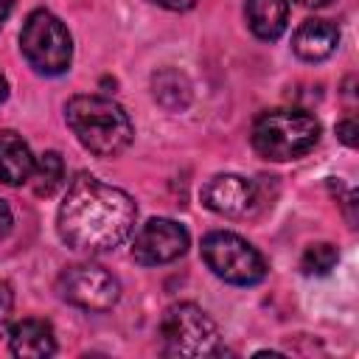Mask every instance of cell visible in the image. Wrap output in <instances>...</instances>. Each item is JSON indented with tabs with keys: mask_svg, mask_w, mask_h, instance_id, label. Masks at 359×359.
Listing matches in <instances>:
<instances>
[{
	"mask_svg": "<svg viewBox=\"0 0 359 359\" xmlns=\"http://www.w3.org/2000/svg\"><path fill=\"white\" fill-rule=\"evenodd\" d=\"M135 199L90 174H79L59 205L56 227L67 247L81 252H107L118 247L135 227Z\"/></svg>",
	"mask_w": 359,
	"mask_h": 359,
	"instance_id": "1",
	"label": "cell"
},
{
	"mask_svg": "<svg viewBox=\"0 0 359 359\" xmlns=\"http://www.w3.org/2000/svg\"><path fill=\"white\" fill-rule=\"evenodd\" d=\"M76 140L95 157H118L132 143V121L121 104L104 95H76L65 107Z\"/></svg>",
	"mask_w": 359,
	"mask_h": 359,
	"instance_id": "2",
	"label": "cell"
},
{
	"mask_svg": "<svg viewBox=\"0 0 359 359\" xmlns=\"http://www.w3.org/2000/svg\"><path fill=\"white\" fill-rule=\"evenodd\" d=\"M320 140V123L303 109H272L252 123V149L275 163L297 160Z\"/></svg>",
	"mask_w": 359,
	"mask_h": 359,
	"instance_id": "3",
	"label": "cell"
},
{
	"mask_svg": "<svg viewBox=\"0 0 359 359\" xmlns=\"http://www.w3.org/2000/svg\"><path fill=\"white\" fill-rule=\"evenodd\" d=\"M20 50L28 59V65L42 73V76H59L70 67L73 59V39L65 28V22L45 11L36 8L28 14L22 34H20Z\"/></svg>",
	"mask_w": 359,
	"mask_h": 359,
	"instance_id": "4",
	"label": "cell"
},
{
	"mask_svg": "<svg viewBox=\"0 0 359 359\" xmlns=\"http://www.w3.org/2000/svg\"><path fill=\"white\" fill-rule=\"evenodd\" d=\"M202 258L216 278L233 286H255L266 278L264 255L250 241L227 230H213L202 238Z\"/></svg>",
	"mask_w": 359,
	"mask_h": 359,
	"instance_id": "5",
	"label": "cell"
},
{
	"mask_svg": "<svg viewBox=\"0 0 359 359\" xmlns=\"http://www.w3.org/2000/svg\"><path fill=\"white\" fill-rule=\"evenodd\" d=\"M163 348L168 356H213L219 353L216 323L194 303H177L160 323Z\"/></svg>",
	"mask_w": 359,
	"mask_h": 359,
	"instance_id": "6",
	"label": "cell"
},
{
	"mask_svg": "<svg viewBox=\"0 0 359 359\" xmlns=\"http://www.w3.org/2000/svg\"><path fill=\"white\" fill-rule=\"evenodd\" d=\"M59 297L79 306V309H87V311H107L118 303L121 297V283L118 278L98 266V264H76V266H67L62 275H59Z\"/></svg>",
	"mask_w": 359,
	"mask_h": 359,
	"instance_id": "7",
	"label": "cell"
},
{
	"mask_svg": "<svg viewBox=\"0 0 359 359\" xmlns=\"http://www.w3.org/2000/svg\"><path fill=\"white\" fill-rule=\"evenodd\" d=\"M188 230L174 219H149L132 241V258L143 266L177 261L188 250Z\"/></svg>",
	"mask_w": 359,
	"mask_h": 359,
	"instance_id": "8",
	"label": "cell"
},
{
	"mask_svg": "<svg viewBox=\"0 0 359 359\" xmlns=\"http://www.w3.org/2000/svg\"><path fill=\"white\" fill-rule=\"evenodd\" d=\"M202 202L219 216H244L255 208V185L238 174H216L202 188Z\"/></svg>",
	"mask_w": 359,
	"mask_h": 359,
	"instance_id": "9",
	"label": "cell"
},
{
	"mask_svg": "<svg viewBox=\"0 0 359 359\" xmlns=\"http://www.w3.org/2000/svg\"><path fill=\"white\" fill-rule=\"evenodd\" d=\"M8 345H11V353L20 359H45L56 353V337L50 323L36 317L14 323L8 328Z\"/></svg>",
	"mask_w": 359,
	"mask_h": 359,
	"instance_id": "10",
	"label": "cell"
},
{
	"mask_svg": "<svg viewBox=\"0 0 359 359\" xmlns=\"http://www.w3.org/2000/svg\"><path fill=\"white\" fill-rule=\"evenodd\" d=\"M339 31L328 20H306L292 36V48L306 62H323L337 50Z\"/></svg>",
	"mask_w": 359,
	"mask_h": 359,
	"instance_id": "11",
	"label": "cell"
},
{
	"mask_svg": "<svg viewBox=\"0 0 359 359\" xmlns=\"http://www.w3.org/2000/svg\"><path fill=\"white\" fill-rule=\"evenodd\" d=\"M31 171H34V154L28 143L11 129L0 132V182L22 185L28 182Z\"/></svg>",
	"mask_w": 359,
	"mask_h": 359,
	"instance_id": "12",
	"label": "cell"
},
{
	"mask_svg": "<svg viewBox=\"0 0 359 359\" xmlns=\"http://www.w3.org/2000/svg\"><path fill=\"white\" fill-rule=\"evenodd\" d=\"M289 3L286 0H247V25L258 39H278L286 31Z\"/></svg>",
	"mask_w": 359,
	"mask_h": 359,
	"instance_id": "13",
	"label": "cell"
},
{
	"mask_svg": "<svg viewBox=\"0 0 359 359\" xmlns=\"http://www.w3.org/2000/svg\"><path fill=\"white\" fill-rule=\"evenodd\" d=\"M151 87H154V98H157L165 109H171V112L185 109L188 101H191V84H188V79H185L180 70H174V67H165V70L154 73Z\"/></svg>",
	"mask_w": 359,
	"mask_h": 359,
	"instance_id": "14",
	"label": "cell"
},
{
	"mask_svg": "<svg viewBox=\"0 0 359 359\" xmlns=\"http://www.w3.org/2000/svg\"><path fill=\"white\" fill-rule=\"evenodd\" d=\"M36 196H53L65 182V163L56 151H45L39 160H34V171L28 177Z\"/></svg>",
	"mask_w": 359,
	"mask_h": 359,
	"instance_id": "15",
	"label": "cell"
},
{
	"mask_svg": "<svg viewBox=\"0 0 359 359\" xmlns=\"http://www.w3.org/2000/svg\"><path fill=\"white\" fill-rule=\"evenodd\" d=\"M337 264V247L328 244V241H317V244H309L303 258H300V269L306 275H328Z\"/></svg>",
	"mask_w": 359,
	"mask_h": 359,
	"instance_id": "16",
	"label": "cell"
},
{
	"mask_svg": "<svg viewBox=\"0 0 359 359\" xmlns=\"http://www.w3.org/2000/svg\"><path fill=\"white\" fill-rule=\"evenodd\" d=\"M11 309H14V292L6 280H0V337H6L11 328Z\"/></svg>",
	"mask_w": 359,
	"mask_h": 359,
	"instance_id": "17",
	"label": "cell"
},
{
	"mask_svg": "<svg viewBox=\"0 0 359 359\" xmlns=\"http://www.w3.org/2000/svg\"><path fill=\"white\" fill-rule=\"evenodd\" d=\"M337 135H339V140L345 143V146H356L359 143V129H356V118H345V121H339L337 123Z\"/></svg>",
	"mask_w": 359,
	"mask_h": 359,
	"instance_id": "18",
	"label": "cell"
},
{
	"mask_svg": "<svg viewBox=\"0 0 359 359\" xmlns=\"http://www.w3.org/2000/svg\"><path fill=\"white\" fill-rule=\"evenodd\" d=\"M149 3H154L160 8H168V11H188L196 0H149Z\"/></svg>",
	"mask_w": 359,
	"mask_h": 359,
	"instance_id": "19",
	"label": "cell"
},
{
	"mask_svg": "<svg viewBox=\"0 0 359 359\" xmlns=\"http://www.w3.org/2000/svg\"><path fill=\"white\" fill-rule=\"evenodd\" d=\"M8 230H11V210H8V205L0 199V238H6Z\"/></svg>",
	"mask_w": 359,
	"mask_h": 359,
	"instance_id": "20",
	"label": "cell"
},
{
	"mask_svg": "<svg viewBox=\"0 0 359 359\" xmlns=\"http://www.w3.org/2000/svg\"><path fill=\"white\" fill-rule=\"evenodd\" d=\"M11 8H14V0H0V25H3L6 20H8Z\"/></svg>",
	"mask_w": 359,
	"mask_h": 359,
	"instance_id": "21",
	"label": "cell"
},
{
	"mask_svg": "<svg viewBox=\"0 0 359 359\" xmlns=\"http://www.w3.org/2000/svg\"><path fill=\"white\" fill-rule=\"evenodd\" d=\"M303 8H323V6H328L331 0H297Z\"/></svg>",
	"mask_w": 359,
	"mask_h": 359,
	"instance_id": "22",
	"label": "cell"
},
{
	"mask_svg": "<svg viewBox=\"0 0 359 359\" xmlns=\"http://www.w3.org/2000/svg\"><path fill=\"white\" fill-rule=\"evenodd\" d=\"M6 95H8V84H6V76L0 73V104L6 101Z\"/></svg>",
	"mask_w": 359,
	"mask_h": 359,
	"instance_id": "23",
	"label": "cell"
}]
</instances>
